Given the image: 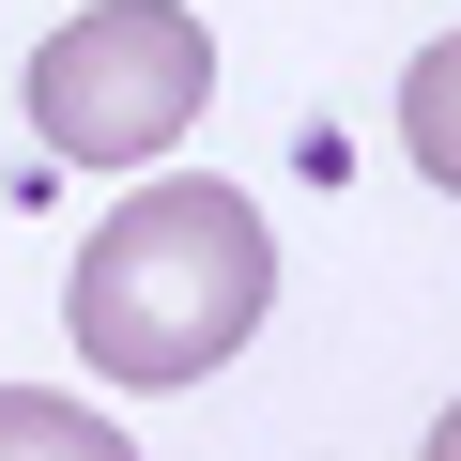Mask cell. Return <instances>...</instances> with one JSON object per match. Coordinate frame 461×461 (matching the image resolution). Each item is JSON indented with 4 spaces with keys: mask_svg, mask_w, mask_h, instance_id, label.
I'll list each match as a JSON object with an SVG mask.
<instances>
[{
    "mask_svg": "<svg viewBox=\"0 0 461 461\" xmlns=\"http://www.w3.org/2000/svg\"><path fill=\"white\" fill-rule=\"evenodd\" d=\"M215 108V32L185 0H93L32 47V139L62 169H154Z\"/></svg>",
    "mask_w": 461,
    "mask_h": 461,
    "instance_id": "2",
    "label": "cell"
},
{
    "mask_svg": "<svg viewBox=\"0 0 461 461\" xmlns=\"http://www.w3.org/2000/svg\"><path fill=\"white\" fill-rule=\"evenodd\" d=\"M262 308H277V230L247 185H200V169L139 185L77 247V293H62L77 369H108V384H200L247 354Z\"/></svg>",
    "mask_w": 461,
    "mask_h": 461,
    "instance_id": "1",
    "label": "cell"
},
{
    "mask_svg": "<svg viewBox=\"0 0 461 461\" xmlns=\"http://www.w3.org/2000/svg\"><path fill=\"white\" fill-rule=\"evenodd\" d=\"M430 446H461V400H446V415H430Z\"/></svg>",
    "mask_w": 461,
    "mask_h": 461,
    "instance_id": "5",
    "label": "cell"
},
{
    "mask_svg": "<svg viewBox=\"0 0 461 461\" xmlns=\"http://www.w3.org/2000/svg\"><path fill=\"white\" fill-rule=\"evenodd\" d=\"M0 446H62V461H108L123 430H108L93 400H32V384H0Z\"/></svg>",
    "mask_w": 461,
    "mask_h": 461,
    "instance_id": "4",
    "label": "cell"
},
{
    "mask_svg": "<svg viewBox=\"0 0 461 461\" xmlns=\"http://www.w3.org/2000/svg\"><path fill=\"white\" fill-rule=\"evenodd\" d=\"M400 154H415V169H430V185L461 200V32L400 62Z\"/></svg>",
    "mask_w": 461,
    "mask_h": 461,
    "instance_id": "3",
    "label": "cell"
}]
</instances>
